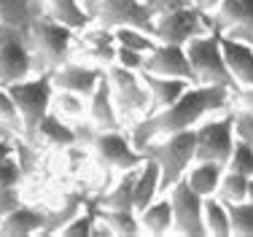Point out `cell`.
Instances as JSON below:
<instances>
[{
	"label": "cell",
	"instance_id": "obj_1",
	"mask_svg": "<svg viewBox=\"0 0 253 237\" xmlns=\"http://www.w3.org/2000/svg\"><path fill=\"white\" fill-rule=\"evenodd\" d=\"M232 92L234 89L218 87V84H191L172 105L148 113V116L137 119L135 124L126 127L129 141L143 154V148L156 138L172 135V132L180 130H194L208 116L232 108Z\"/></svg>",
	"mask_w": 253,
	"mask_h": 237
},
{
	"label": "cell",
	"instance_id": "obj_2",
	"mask_svg": "<svg viewBox=\"0 0 253 237\" xmlns=\"http://www.w3.org/2000/svg\"><path fill=\"white\" fill-rule=\"evenodd\" d=\"M78 33L68 24L57 22L51 14L35 16L27 27V44L33 54V76L35 73H54L59 65L70 59Z\"/></svg>",
	"mask_w": 253,
	"mask_h": 237
},
{
	"label": "cell",
	"instance_id": "obj_3",
	"mask_svg": "<svg viewBox=\"0 0 253 237\" xmlns=\"http://www.w3.org/2000/svg\"><path fill=\"white\" fill-rule=\"evenodd\" d=\"M143 156H151L162 170V191L178 184L197 159V138L194 130H180L172 135H162L143 148Z\"/></svg>",
	"mask_w": 253,
	"mask_h": 237
},
{
	"label": "cell",
	"instance_id": "obj_4",
	"mask_svg": "<svg viewBox=\"0 0 253 237\" xmlns=\"http://www.w3.org/2000/svg\"><path fill=\"white\" fill-rule=\"evenodd\" d=\"M5 89L14 97L16 111L22 116V138L27 143H35V130H38L41 119L51 111V100H54L51 73H35L33 78L14 81Z\"/></svg>",
	"mask_w": 253,
	"mask_h": 237
},
{
	"label": "cell",
	"instance_id": "obj_5",
	"mask_svg": "<svg viewBox=\"0 0 253 237\" xmlns=\"http://www.w3.org/2000/svg\"><path fill=\"white\" fill-rule=\"evenodd\" d=\"M108 81H111V92H113V105L119 111L124 130L129 124H135L137 119L151 113V97H148L143 73L137 70H126L122 65H108Z\"/></svg>",
	"mask_w": 253,
	"mask_h": 237
},
{
	"label": "cell",
	"instance_id": "obj_6",
	"mask_svg": "<svg viewBox=\"0 0 253 237\" xmlns=\"http://www.w3.org/2000/svg\"><path fill=\"white\" fill-rule=\"evenodd\" d=\"M81 5L97 27H137L154 35L156 14L143 0H81Z\"/></svg>",
	"mask_w": 253,
	"mask_h": 237
},
{
	"label": "cell",
	"instance_id": "obj_7",
	"mask_svg": "<svg viewBox=\"0 0 253 237\" xmlns=\"http://www.w3.org/2000/svg\"><path fill=\"white\" fill-rule=\"evenodd\" d=\"M191 70H194L197 84H218V87L234 89V78L226 68L224 48H221V33L210 30L205 35H197L186 44Z\"/></svg>",
	"mask_w": 253,
	"mask_h": 237
},
{
	"label": "cell",
	"instance_id": "obj_8",
	"mask_svg": "<svg viewBox=\"0 0 253 237\" xmlns=\"http://www.w3.org/2000/svg\"><path fill=\"white\" fill-rule=\"evenodd\" d=\"M197 138V159L218 162V165H229L234 151V121H232V108L218 111L213 116L194 127Z\"/></svg>",
	"mask_w": 253,
	"mask_h": 237
},
{
	"label": "cell",
	"instance_id": "obj_9",
	"mask_svg": "<svg viewBox=\"0 0 253 237\" xmlns=\"http://www.w3.org/2000/svg\"><path fill=\"white\" fill-rule=\"evenodd\" d=\"M210 30H215L213 16L194 8L191 3L172 8V11H165V14H156V24H154L156 41H162V44H180V46H186L191 38L205 35Z\"/></svg>",
	"mask_w": 253,
	"mask_h": 237
},
{
	"label": "cell",
	"instance_id": "obj_10",
	"mask_svg": "<svg viewBox=\"0 0 253 237\" xmlns=\"http://www.w3.org/2000/svg\"><path fill=\"white\" fill-rule=\"evenodd\" d=\"M33 76V54L27 44V30L0 22V87Z\"/></svg>",
	"mask_w": 253,
	"mask_h": 237
},
{
	"label": "cell",
	"instance_id": "obj_11",
	"mask_svg": "<svg viewBox=\"0 0 253 237\" xmlns=\"http://www.w3.org/2000/svg\"><path fill=\"white\" fill-rule=\"evenodd\" d=\"M86 145L97 154V159L102 165L111 170H119V173L137 167L146 159L135 148V143L129 141V132H124V130H94Z\"/></svg>",
	"mask_w": 253,
	"mask_h": 237
},
{
	"label": "cell",
	"instance_id": "obj_12",
	"mask_svg": "<svg viewBox=\"0 0 253 237\" xmlns=\"http://www.w3.org/2000/svg\"><path fill=\"white\" fill-rule=\"evenodd\" d=\"M165 194L170 197V205H172V232L186 235V237L205 235V221H202L205 197L202 194H197L183 178L178 184H172Z\"/></svg>",
	"mask_w": 253,
	"mask_h": 237
},
{
	"label": "cell",
	"instance_id": "obj_13",
	"mask_svg": "<svg viewBox=\"0 0 253 237\" xmlns=\"http://www.w3.org/2000/svg\"><path fill=\"white\" fill-rule=\"evenodd\" d=\"M143 73H154V76H170V78H183L189 84H197L194 70H191L186 46L180 44H156L151 51L146 54V65Z\"/></svg>",
	"mask_w": 253,
	"mask_h": 237
},
{
	"label": "cell",
	"instance_id": "obj_14",
	"mask_svg": "<svg viewBox=\"0 0 253 237\" xmlns=\"http://www.w3.org/2000/svg\"><path fill=\"white\" fill-rule=\"evenodd\" d=\"M102 76H105V68H100V65L70 62V59H68L65 65H59V68L51 73V84H54V89L76 92V95L89 97L94 92V87L102 81Z\"/></svg>",
	"mask_w": 253,
	"mask_h": 237
},
{
	"label": "cell",
	"instance_id": "obj_15",
	"mask_svg": "<svg viewBox=\"0 0 253 237\" xmlns=\"http://www.w3.org/2000/svg\"><path fill=\"white\" fill-rule=\"evenodd\" d=\"M86 116L89 124L94 130H124L119 111L113 105V92H111V81H108V70L102 76V81L94 87V92L86 97Z\"/></svg>",
	"mask_w": 253,
	"mask_h": 237
},
{
	"label": "cell",
	"instance_id": "obj_16",
	"mask_svg": "<svg viewBox=\"0 0 253 237\" xmlns=\"http://www.w3.org/2000/svg\"><path fill=\"white\" fill-rule=\"evenodd\" d=\"M221 48H224L226 68L234 78V89L237 87H253V46L221 35Z\"/></svg>",
	"mask_w": 253,
	"mask_h": 237
},
{
	"label": "cell",
	"instance_id": "obj_17",
	"mask_svg": "<svg viewBox=\"0 0 253 237\" xmlns=\"http://www.w3.org/2000/svg\"><path fill=\"white\" fill-rule=\"evenodd\" d=\"M143 81H146L148 97H151V113L162 111V108L172 105L186 89L191 87L183 78H170V76H154V73H143Z\"/></svg>",
	"mask_w": 253,
	"mask_h": 237
},
{
	"label": "cell",
	"instance_id": "obj_18",
	"mask_svg": "<svg viewBox=\"0 0 253 237\" xmlns=\"http://www.w3.org/2000/svg\"><path fill=\"white\" fill-rule=\"evenodd\" d=\"M43 227H46V210L19 205V208H14L0 221V235H5V237L33 235V232H43Z\"/></svg>",
	"mask_w": 253,
	"mask_h": 237
},
{
	"label": "cell",
	"instance_id": "obj_19",
	"mask_svg": "<svg viewBox=\"0 0 253 237\" xmlns=\"http://www.w3.org/2000/svg\"><path fill=\"white\" fill-rule=\"evenodd\" d=\"M224 165H218V162H208V159H194L191 162V167L186 170L183 181L191 186L197 194H202V197H213L215 191H218V184H221V175H224Z\"/></svg>",
	"mask_w": 253,
	"mask_h": 237
},
{
	"label": "cell",
	"instance_id": "obj_20",
	"mask_svg": "<svg viewBox=\"0 0 253 237\" xmlns=\"http://www.w3.org/2000/svg\"><path fill=\"white\" fill-rule=\"evenodd\" d=\"M159 194H165L162 191V170L151 156H146L137 167V178H135V210H143Z\"/></svg>",
	"mask_w": 253,
	"mask_h": 237
},
{
	"label": "cell",
	"instance_id": "obj_21",
	"mask_svg": "<svg viewBox=\"0 0 253 237\" xmlns=\"http://www.w3.org/2000/svg\"><path fill=\"white\" fill-rule=\"evenodd\" d=\"M140 229L148 235H170L172 232V205L167 194H159L154 202H148L143 210H137Z\"/></svg>",
	"mask_w": 253,
	"mask_h": 237
},
{
	"label": "cell",
	"instance_id": "obj_22",
	"mask_svg": "<svg viewBox=\"0 0 253 237\" xmlns=\"http://www.w3.org/2000/svg\"><path fill=\"white\" fill-rule=\"evenodd\" d=\"M35 141H46L51 145H57V148H70V145L78 143L76 138V127L68 124L59 113L49 111L43 119H41L38 130H35Z\"/></svg>",
	"mask_w": 253,
	"mask_h": 237
},
{
	"label": "cell",
	"instance_id": "obj_23",
	"mask_svg": "<svg viewBox=\"0 0 253 237\" xmlns=\"http://www.w3.org/2000/svg\"><path fill=\"white\" fill-rule=\"evenodd\" d=\"M46 14L43 0H0V22L27 30L35 16Z\"/></svg>",
	"mask_w": 253,
	"mask_h": 237
},
{
	"label": "cell",
	"instance_id": "obj_24",
	"mask_svg": "<svg viewBox=\"0 0 253 237\" xmlns=\"http://www.w3.org/2000/svg\"><path fill=\"white\" fill-rule=\"evenodd\" d=\"M140 167V165H137ZM137 167H129L119 175L116 186L111 191H105L97 199L100 208H116V210H135V178H137Z\"/></svg>",
	"mask_w": 253,
	"mask_h": 237
},
{
	"label": "cell",
	"instance_id": "obj_25",
	"mask_svg": "<svg viewBox=\"0 0 253 237\" xmlns=\"http://www.w3.org/2000/svg\"><path fill=\"white\" fill-rule=\"evenodd\" d=\"M43 3H46V14H51L57 22L73 27L76 33L92 27V19H89V14L84 11L81 0H43Z\"/></svg>",
	"mask_w": 253,
	"mask_h": 237
},
{
	"label": "cell",
	"instance_id": "obj_26",
	"mask_svg": "<svg viewBox=\"0 0 253 237\" xmlns=\"http://www.w3.org/2000/svg\"><path fill=\"white\" fill-rule=\"evenodd\" d=\"M202 221H205V235H213V237H229L232 235V221H229V205L224 199L213 197H205L202 205Z\"/></svg>",
	"mask_w": 253,
	"mask_h": 237
},
{
	"label": "cell",
	"instance_id": "obj_27",
	"mask_svg": "<svg viewBox=\"0 0 253 237\" xmlns=\"http://www.w3.org/2000/svg\"><path fill=\"white\" fill-rule=\"evenodd\" d=\"M94 213L111 229V235H140L143 232L137 210H116V208H100V205H94Z\"/></svg>",
	"mask_w": 253,
	"mask_h": 237
},
{
	"label": "cell",
	"instance_id": "obj_28",
	"mask_svg": "<svg viewBox=\"0 0 253 237\" xmlns=\"http://www.w3.org/2000/svg\"><path fill=\"white\" fill-rule=\"evenodd\" d=\"M248 175L237 173V170H224V175H221V184H218V191H215V197L224 199L226 205H234V202H243V199H248Z\"/></svg>",
	"mask_w": 253,
	"mask_h": 237
},
{
	"label": "cell",
	"instance_id": "obj_29",
	"mask_svg": "<svg viewBox=\"0 0 253 237\" xmlns=\"http://www.w3.org/2000/svg\"><path fill=\"white\" fill-rule=\"evenodd\" d=\"M51 111L59 113L65 121H81L86 116V97L76 95V92H62V89H54V100H51Z\"/></svg>",
	"mask_w": 253,
	"mask_h": 237
},
{
	"label": "cell",
	"instance_id": "obj_30",
	"mask_svg": "<svg viewBox=\"0 0 253 237\" xmlns=\"http://www.w3.org/2000/svg\"><path fill=\"white\" fill-rule=\"evenodd\" d=\"M86 208V199H84V194H70L68 197V202L62 205L59 210H46V227H43V232H59V229L65 227V224L73 218L78 210H84Z\"/></svg>",
	"mask_w": 253,
	"mask_h": 237
},
{
	"label": "cell",
	"instance_id": "obj_31",
	"mask_svg": "<svg viewBox=\"0 0 253 237\" xmlns=\"http://www.w3.org/2000/svg\"><path fill=\"white\" fill-rule=\"evenodd\" d=\"M113 38H116L119 46L135 48V51H143V54H148L156 44H159L156 35L146 33V30H137V27H116L113 30Z\"/></svg>",
	"mask_w": 253,
	"mask_h": 237
},
{
	"label": "cell",
	"instance_id": "obj_32",
	"mask_svg": "<svg viewBox=\"0 0 253 237\" xmlns=\"http://www.w3.org/2000/svg\"><path fill=\"white\" fill-rule=\"evenodd\" d=\"M229 221H232V235L253 237V202L251 199L229 205Z\"/></svg>",
	"mask_w": 253,
	"mask_h": 237
},
{
	"label": "cell",
	"instance_id": "obj_33",
	"mask_svg": "<svg viewBox=\"0 0 253 237\" xmlns=\"http://www.w3.org/2000/svg\"><path fill=\"white\" fill-rule=\"evenodd\" d=\"M94 224H97V213H94V205L86 202V208L78 210V213L65 224L59 232L62 235H78V237H86V235H94Z\"/></svg>",
	"mask_w": 253,
	"mask_h": 237
},
{
	"label": "cell",
	"instance_id": "obj_34",
	"mask_svg": "<svg viewBox=\"0 0 253 237\" xmlns=\"http://www.w3.org/2000/svg\"><path fill=\"white\" fill-rule=\"evenodd\" d=\"M0 124L8 132H14V135H22V116H19V111H16L14 97L8 95L5 87H0Z\"/></svg>",
	"mask_w": 253,
	"mask_h": 237
},
{
	"label": "cell",
	"instance_id": "obj_35",
	"mask_svg": "<svg viewBox=\"0 0 253 237\" xmlns=\"http://www.w3.org/2000/svg\"><path fill=\"white\" fill-rule=\"evenodd\" d=\"M245 8H243V16H240V22L234 24V27H229L226 38H234V41H243V44H251L253 46V0H243Z\"/></svg>",
	"mask_w": 253,
	"mask_h": 237
},
{
	"label": "cell",
	"instance_id": "obj_36",
	"mask_svg": "<svg viewBox=\"0 0 253 237\" xmlns=\"http://www.w3.org/2000/svg\"><path fill=\"white\" fill-rule=\"evenodd\" d=\"M226 170H237L243 175H253V143L245 141H234V151H232V159H229Z\"/></svg>",
	"mask_w": 253,
	"mask_h": 237
},
{
	"label": "cell",
	"instance_id": "obj_37",
	"mask_svg": "<svg viewBox=\"0 0 253 237\" xmlns=\"http://www.w3.org/2000/svg\"><path fill=\"white\" fill-rule=\"evenodd\" d=\"M22 175H25V167L16 159V151H14V154H8L0 162V189H14V186H19Z\"/></svg>",
	"mask_w": 253,
	"mask_h": 237
},
{
	"label": "cell",
	"instance_id": "obj_38",
	"mask_svg": "<svg viewBox=\"0 0 253 237\" xmlns=\"http://www.w3.org/2000/svg\"><path fill=\"white\" fill-rule=\"evenodd\" d=\"M232 121H234V141L253 143V111L232 108Z\"/></svg>",
	"mask_w": 253,
	"mask_h": 237
},
{
	"label": "cell",
	"instance_id": "obj_39",
	"mask_svg": "<svg viewBox=\"0 0 253 237\" xmlns=\"http://www.w3.org/2000/svg\"><path fill=\"white\" fill-rule=\"evenodd\" d=\"M113 62L122 65V68H126V70H137V73H143V65H146V54L116 44V59H113Z\"/></svg>",
	"mask_w": 253,
	"mask_h": 237
},
{
	"label": "cell",
	"instance_id": "obj_40",
	"mask_svg": "<svg viewBox=\"0 0 253 237\" xmlns=\"http://www.w3.org/2000/svg\"><path fill=\"white\" fill-rule=\"evenodd\" d=\"M22 199H19V189H0V221L11 213L14 208H19Z\"/></svg>",
	"mask_w": 253,
	"mask_h": 237
},
{
	"label": "cell",
	"instance_id": "obj_41",
	"mask_svg": "<svg viewBox=\"0 0 253 237\" xmlns=\"http://www.w3.org/2000/svg\"><path fill=\"white\" fill-rule=\"evenodd\" d=\"M232 108L253 111V87H237L232 92Z\"/></svg>",
	"mask_w": 253,
	"mask_h": 237
},
{
	"label": "cell",
	"instance_id": "obj_42",
	"mask_svg": "<svg viewBox=\"0 0 253 237\" xmlns=\"http://www.w3.org/2000/svg\"><path fill=\"white\" fill-rule=\"evenodd\" d=\"M154 14H165V11L180 8V5H189V0H143Z\"/></svg>",
	"mask_w": 253,
	"mask_h": 237
},
{
	"label": "cell",
	"instance_id": "obj_43",
	"mask_svg": "<svg viewBox=\"0 0 253 237\" xmlns=\"http://www.w3.org/2000/svg\"><path fill=\"white\" fill-rule=\"evenodd\" d=\"M191 5H194V8H200V11H205V14H210L213 16V11L218 8V3L221 0H189Z\"/></svg>",
	"mask_w": 253,
	"mask_h": 237
},
{
	"label": "cell",
	"instance_id": "obj_44",
	"mask_svg": "<svg viewBox=\"0 0 253 237\" xmlns=\"http://www.w3.org/2000/svg\"><path fill=\"white\" fill-rule=\"evenodd\" d=\"M8 154H14V145L5 141V135H0V162H3Z\"/></svg>",
	"mask_w": 253,
	"mask_h": 237
},
{
	"label": "cell",
	"instance_id": "obj_45",
	"mask_svg": "<svg viewBox=\"0 0 253 237\" xmlns=\"http://www.w3.org/2000/svg\"><path fill=\"white\" fill-rule=\"evenodd\" d=\"M248 199L253 202V175H251V181H248Z\"/></svg>",
	"mask_w": 253,
	"mask_h": 237
},
{
	"label": "cell",
	"instance_id": "obj_46",
	"mask_svg": "<svg viewBox=\"0 0 253 237\" xmlns=\"http://www.w3.org/2000/svg\"><path fill=\"white\" fill-rule=\"evenodd\" d=\"M0 135H8V130H5V127H3V124H0Z\"/></svg>",
	"mask_w": 253,
	"mask_h": 237
}]
</instances>
